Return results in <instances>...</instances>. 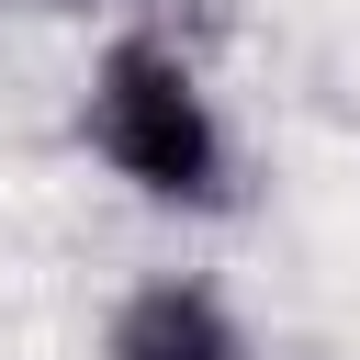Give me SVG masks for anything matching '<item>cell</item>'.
<instances>
[{"label": "cell", "mask_w": 360, "mask_h": 360, "mask_svg": "<svg viewBox=\"0 0 360 360\" xmlns=\"http://www.w3.org/2000/svg\"><path fill=\"white\" fill-rule=\"evenodd\" d=\"M79 135L112 180H135L146 202H180V214H225L236 202V146H225V112L202 90V68L169 45V34H112L90 56V90H79Z\"/></svg>", "instance_id": "cell-1"}, {"label": "cell", "mask_w": 360, "mask_h": 360, "mask_svg": "<svg viewBox=\"0 0 360 360\" xmlns=\"http://www.w3.org/2000/svg\"><path fill=\"white\" fill-rule=\"evenodd\" d=\"M101 360H248V326L225 315V292H214V281L158 270V281H135V292L112 304Z\"/></svg>", "instance_id": "cell-2"}, {"label": "cell", "mask_w": 360, "mask_h": 360, "mask_svg": "<svg viewBox=\"0 0 360 360\" xmlns=\"http://www.w3.org/2000/svg\"><path fill=\"white\" fill-rule=\"evenodd\" d=\"M22 11H90V0H22Z\"/></svg>", "instance_id": "cell-3"}]
</instances>
